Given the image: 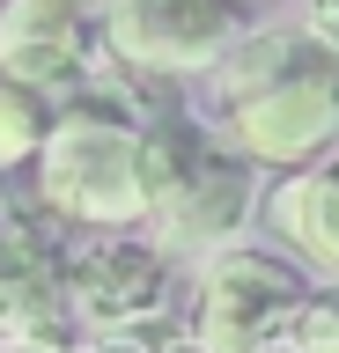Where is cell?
Returning <instances> with one entry per match:
<instances>
[{"label": "cell", "mask_w": 339, "mask_h": 353, "mask_svg": "<svg viewBox=\"0 0 339 353\" xmlns=\"http://www.w3.org/2000/svg\"><path fill=\"white\" fill-rule=\"evenodd\" d=\"M222 132L251 170H310L339 140V52L310 30H266L214 74Z\"/></svg>", "instance_id": "6da1fadb"}, {"label": "cell", "mask_w": 339, "mask_h": 353, "mask_svg": "<svg viewBox=\"0 0 339 353\" xmlns=\"http://www.w3.org/2000/svg\"><path fill=\"white\" fill-rule=\"evenodd\" d=\"M37 206L74 236H118L148 221V125L89 96L59 110L37 154Z\"/></svg>", "instance_id": "7a4b0ae2"}, {"label": "cell", "mask_w": 339, "mask_h": 353, "mask_svg": "<svg viewBox=\"0 0 339 353\" xmlns=\"http://www.w3.org/2000/svg\"><path fill=\"white\" fill-rule=\"evenodd\" d=\"M258 176L236 148H214L200 125L162 118L148 125V221L155 250H206L222 258L229 236L251 221Z\"/></svg>", "instance_id": "3957f363"}, {"label": "cell", "mask_w": 339, "mask_h": 353, "mask_svg": "<svg viewBox=\"0 0 339 353\" xmlns=\"http://www.w3.org/2000/svg\"><path fill=\"white\" fill-rule=\"evenodd\" d=\"M310 309V280L273 250H222L192 287V353H273Z\"/></svg>", "instance_id": "277c9868"}, {"label": "cell", "mask_w": 339, "mask_h": 353, "mask_svg": "<svg viewBox=\"0 0 339 353\" xmlns=\"http://www.w3.org/2000/svg\"><path fill=\"white\" fill-rule=\"evenodd\" d=\"M244 37L236 0H104V52L140 81L222 74Z\"/></svg>", "instance_id": "5b68a950"}, {"label": "cell", "mask_w": 339, "mask_h": 353, "mask_svg": "<svg viewBox=\"0 0 339 353\" xmlns=\"http://www.w3.org/2000/svg\"><path fill=\"white\" fill-rule=\"evenodd\" d=\"M96 37L104 22L89 0H0V81L52 96V88H89L96 74Z\"/></svg>", "instance_id": "8992f818"}, {"label": "cell", "mask_w": 339, "mask_h": 353, "mask_svg": "<svg viewBox=\"0 0 339 353\" xmlns=\"http://www.w3.org/2000/svg\"><path fill=\"white\" fill-rule=\"evenodd\" d=\"M162 250L148 236H74L67 243V302L96 331H140L162 309Z\"/></svg>", "instance_id": "52a82bcc"}, {"label": "cell", "mask_w": 339, "mask_h": 353, "mask_svg": "<svg viewBox=\"0 0 339 353\" xmlns=\"http://www.w3.org/2000/svg\"><path fill=\"white\" fill-rule=\"evenodd\" d=\"M67 331V243L45 221H0V346H59Z\"/></svg>", "instance_id": "ba28073f"}, {"label": "cell", "mask_w": 339, "mask_h": 353, "mask_svg": "<svg viewBox=\"0 0 339 353\" xmlns=\"http://www.w3.org/2000/svg\"><path fill=\"white\" fill-rule=\"evenodd\" d=\"M273 228H280L310 265L339 272V154L295 170L288 184H280V199H273Z\"/></svg>", "instance_id": "9c48e42d"}, {"label": "cell", "mask_w": 339, "mask_h": 353, "mask_svg": "<svg viewBox=\"0 0 339 353\" xmlns=\"http://www.w3.org/2000/svg\"><path fill=\"white\" fill-rule=\"evenodd\" d=\"M52 140V118H45V96H30V88L0 81V170H23L37 162Z\"/></svg>", "instance_id": "30bf717a"}, {"label": "cell", "mask_w": 339, "mask_h": 353, "mask_svg": "<svg viewBox=\"0 0 339 353\" xmlns=\"http://www.w3.org/2000/svg\"><path fill=\"white\" fill-rule=\"evenodd\" d=\"M273 353H339V287L332 294H310V309L288 324V339Z\"/></svg>", "instance_id": "8fae6325"}, {"label": "cell", "mask_w": 339, "mask_h": 353, "mask_svg": "<svg viewBox=\"0 0 339 353\" xmlns=\"http://www.w3.org/2000/svg\"><path fill=\"white\" fill-rule=\"evenodd\" d=\"M81 353H184V346H170L155 324H140V331H96Z\"/></svg>", "instance_id": "7c38bea8"}, {"label": "cell", "mask_w": 339, "mask_h": 353, "mask_svg": "<svg viewBox=\"0 0 339 353\" xmlns=\"http://www.w3.org/2000/svg\"><path fill=\"white\" fill-rule=\"evenodd\" d=\"M310 37L339 52V0H310Z\"/></svg>", "instance_id": "4fadbf2b"}, {"label": "cell", "mask_w": 339, "mask_h": 353, "mask_svg": "<svg viewBox=\"0 0 339 353\" xmlns=\"http://www.w3.org/2000/svg\"><path fill=\"white\" fill-rule=\"evenodd\" d=\"M0 353H59V346H0Z\"/></svg>", "instance_id": "5bb4252c"}]
</instances>
